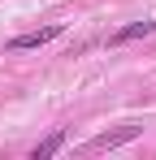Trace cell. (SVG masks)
Returning <instances> with one entry per match:
<instances>
[{
  "instance_id": "3",
  "label": "cell",
  "mask_w": 156,
  "mask_h": 160,
  "mask_svg": "<svg viewBox=\"0 0 156 160\" xmlns=\"http://www.w3.org/2000/svg\"><path fill=\"white\" fill-rule=\"evenodd\" d=\"M148 35H156V22L143 18V22H130V26L113 30V35H108V43H113V48H122V43H130V39H148Z\"/></svg>"
},
{
  "instance_id": "4",
  "label": "cell",
  "mask_w": 156,
  "mask_h": 160,
  "mask_svg": "<svg viewBox=\"0 0 156 160\" xmlns=\"http://www.w3.org/2000/svg\"><path fill=\"white\" fill-rule=\"evenodd\" d=\"M65 147V130H56V134H48L44 143H35V152H30V160H48V156H56Z\"/></svg>"
},
{
  "instance_id": "1",
  "label": "cell",
  "mask_w": 156,
  "mask_h": 160,
  "mask_svg": "<svg viewBox=\"0 0 156 160\" xmlns=\"http://www.w3.org/2000/svg\"><path fill=\"white\" fill-rule=\"evenodd\" d=\"M61 35H65V26H61V22L39 26V30H26V35H13V39H9V52H30V48H44V43H52V39H61Z\"/></svg>"
},
{
  "instance_id": "2",
  "label": "cell",
  "mask_w": 156,
  "mask_h": 160,
  "mask_svg": "<svg viewBox=\"0 0 156 160\" xmlns=\"http://www.w3.org/2000/svg\"><path fill=\"white\" fill-rule=\"evenodd\" d=\"M139 134H143V126H117V130H104V134H96V138L87 143V152H113V147H122V143L139 138Z\"/></svg>"
}]
</instances>
